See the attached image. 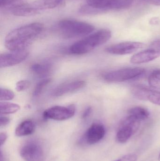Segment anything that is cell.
<instances>
[{
    "label": "cell",
    "mask_w": 160,
    "mask_h": 161,
    "mask_svg": "<svg viewBox=\"0 0 160 161\" xmlns=\"http://www.w3.org/2000/svg\"><path fill=\"white\" fill-rule=\"evenodd\" d=\"M44 25L40 23H32L16 28L9 32L5 39V45L11 52L26 49L43 32Z\"/></svg>",
    "instance_id": "cell-1"
},
{
    "label": "cell",
    "mask_w": 160,
    "mask_h": 161,
    "mask_svg": "<svg viewBox=\"0 0 160 161\" xmlns=\"http://www.w3.org/2000/svg\"><path fill=\"white\" fill-rule=\"evenodd\" d=\"M111 37V32L110 30L101 29L72 44L70 48V52L76 55L87 53L107 42Z\"/></svg>",
    "instance_id": "cell-2"
},
{
    "label": "cell",
    "mask_w": 160,
    "mask_h": 161,
    "mask_svg": "<svg viewBox=\"0 0 160 161\" xmlns=\"http://www.w3.org/2000/svg\"><path fill=\"white\" fill-rule=\"evenodd\" d=\"M134 0H86V4L80 8L82 14H97L111 9L130 7Z\"/></svg>",
    "instance_id": "cell-3"
},
{
    "label": "cell",
    "mask_w": 160,
    "mask_h": 161,
    "mask_svg": "<svg viewBox=\"0 0 160 161\" xmlns=\"http://www.w3.org/2000/svg\"><path fill=\"white\" fill-rule=\"evenodd\" d=\"M57 28L60 34L67 38L87 36L95 30V27L90 24L73 19L60 21Z\"/></svg>",
    "instance_id": "cell-4"
},
{
    "label": "cell",
    "mask_w": 160,
    "mask_h": 161,
    "mask_svg": "<svg viewBox=\"0 0 160 161\" xmlns=\"http://www.w3.org/2000/svg\"><path fill=\"white\" fill-rule=\"evenodd\" d=\"M139 119L128 115L120 123L116 134V140L120 143L126 142L139 130L141 125Z\"/></svg>",
    "instance_id": "cell-5"
},
{
    "label": "cell",
    "mask_w": 160,
    "mask_h": 161,
    "mask_svg": "<svg viewBox=\"0 0 160 161\" xmlns=\"http://www.w3.org/2000/svg\"><path fill=\"white\" fill-rule=\"evenodd\" d=\"M145 72L144 69L141 68L121 69L107 73L103 75V78L108 82H123L140 77Z\"/></svg>",
    "instance_id": "cell-6"
},
{
    "label": "cell",
    "mask_w": 160,
    "mask_h": 161,
    "mask_svg": "<svg viewBox=\"0 0 160 161\" xmlns=\"http://www.w3.org/2000/svg\"><path fill=\"white\" fill-rule=\"evenodd\" d=\"M131 92L138 99L148 101L160 106V88L139 84L132 86Z\"/></svg>",
    "instance_id": "cell-7"
},
{
    "label": "cell",
    "mask_w": 160,
    "mask_h": 161,
    "mask_svg": "<svg viewBox=\"0 0 160 161\" xmlns=\"http://www.w3.org/2000/svg\"><path fill=\"white\" fill-rule=\"evenodd\" d=\"M160 56V39L152 42L149 47L134 55L131 58V62L141 64L153 61Z\"/></svg>",
    "instance_id": "cell-8"
},
{
    "label": "cell",
    "mask_w": 160,
    "mask_h": 161,
    "mask_svg": "<svg viewBox=\"0 0 160 161\" xmlns=\"http://www.w3.org/2000/svg\"><path fill=\"white\" fill-rule=\"evenodd\" d=\"M75 112L76 107L73 104L67 107L54 106L45 110L43 113V116L45 119L64 121L73 117Z\"/></svg>",
    "instance_id": "cell-9"
},
{
    "label": "cell",
    "mask_w": 160,
    "mask_h": 161,
    "mask_svg": "<svg viewBox=\"0 0 160 161\" xmlns=\"http://www.w3.org/2000/svg\"><path fill=\"white\" fill-rule=\"evenodd\" d=\"M20 155L26 161H43L44 159V152L42 147L33 141L23 145L20 150Z\"/></svg>",
    "instance_id": "cell-10"
},
{
    "label": "cell",
    "mask_w": 160,
    "mask_h": 161,
    "mask_svg": "<svg viewBox=\"0 0 160 161\" xmlns=\"http://www.w3.org/2000/svg\"><path fill=\"white\" fill-rule=\"evenodd\" d=\"M145 44L136 42H125L113 44L105 49V52L111 54L123 55L132 53L142 49Z\"/></svg>",
    "instance_id": "cell-11"
},
{
    "label": "cell",
    "mask_w": 160,
    "mask_h": 161,
    "mask_svg": "<svg viewBox=\"0 0 160 161\" xmlns=\"http://www.w3.org/2000/svg\"><path fill=\"white\" fill-rule=\"evenodd\" d=\"M29 52L26 49L1 54L0 67L4 68L18 65L24 61L29 55Z\"/></svg>",
    "instance_id": "cell-12"
},
{
    "label": "cell",
    "mask_w": 160,
    "mask_h": 161,
    "mask_svg": "<svg viewBox=\"0 0 160 161\" xmlns=\"http://www.w3.org/2000/svg\"><path fill=\"white\" fill-rule=\"evenodd\" d=\"M105 134V129L103 125L99 123L92 124L84 135L83 140L89 145L95 144L101 141Z\"/></svg>",
    "instance_id": "cell-13"
},
{
    "label": "cell",
    "mask_w": 160,
    "mask_h": 161,
    "mask_svg": "<svg viewBox=\"0 0 160 161\" xmlns=\"http://www.w3.org/2000/svg\"><path fill=\"white\" fill-rule=\"evenodd\" d=\"M86 85L84 80H75L72 82L62 84L55 88L52 92V95L54 97L62 96L69 93L76 92Z\"/></svg>",
    "instance_id": "cell-14"
},
{
    "label": "cell",
    "mask_w": 160,
    "mask_h": 161,
    "mask_svg": "<svg viewBox=\"0 0 160 161\" xmlns=\"http://www.w3.org/2000/svg\"><path fill=\"white\" fill-rule=\"evenodd\" d=\"M64 0H35L30 4L31 8L39 13L40 10L52 9L64 4Z\"/></svg>",
    "instance_id": "cell-15"
},
{
    "label": "cell",
    "mask_w": 160,
    "mask_h": 161,
    "mask_svg": "<svg viewBox=\"0 0 160 161\" xmlns=\"http://www.w3.org/2000/svg\"><path fill=\"white\" fill-rule=\"evenodd\" d=\"M34 123L30 120H25L16 128L15 134L18 137H23L31 135L35 130Z\"/></svg>",
    "instance_id": "cell-16"
},
{
    "label": "cell",
    "mask_w": 160,
    "mask_h": 161,
    "mask_svg": "<svg viewBox=\"0 0 160 161\" xmlns=\"http://www.w3.org/2000/svg\"><path fill=\"white\" fill-rule=\"evenodd\" d=\"M12 14L16 16L27 17L38 14L31 8L30 4L24 3L11 9Z\"/></svg>",
    "instance_id": "cell-17"
},
{
    "label": "cell",
    "mask_w": 160,
    "mask_h": 161,
    "mask_svg": "<svg viewBox=\"0 0 160 161\" xmlns=\"http://www.w3.org/2000/svg\"><path fill=\"white\" fill-rule=\"evenodd\" d=\"M128 115L133 116L142 121L148 119L150 114L148 110L145 108L142 107H135L129 110Z\"/></svg>",
    "instance_id": "cell-18"
},
{
    "label": "cell",
    "mask_w": 160,
    "mask_h": 161,
    "mask_svg": "<svg viewBox=\"0 0 160 161\" xmlns=\"http://www.w3.org/2000/svg\"><path fill=\"white\" fill-rule=\"evenodd\" d=\"M51 66L47 64H34L31 67V70L38 76H44L48 75L51 71Z\"/></svg>",
    "instance_id": "cell-19"
},
{
    "label": "cell",
    "mask_w": 160,
    "mask_h": 161,
    "mask_svg": "<svg viewBox=\"0 0 160 161\" xmlns=\"http://www.w3.org/2000/svg\"><path fill=\"white\" fill-rule=\"evenodd\" d=\"M20 106L18 104L9 102H1L0 113L1 114H12L20 109Z\"/></svg>",
    "instance_id": "cell-20"
},
{
    "label": "cell",
    "mask_w": 160,
    "mask_h": 161,
    "mask_svg": "<svg viewBox=\"0 0 160 161\" xmlns=\"http://www.w3.org/2000/svg\"><path fill=\"white\" fill-rule=\"evenodd\" d=\"M149 86L160 88V69L154 71L148 78Z\"/></svg>",
    "instance_id": "cell-21"
},
{
    "label": "cell",
    "mask_w": 160,
    "mask_h": 161,
    "mask_svg": "<svg viewBox=\"0 0 160 161\" xmlns=\"http://www.w3.org/2000/svg\"><path fill=\"white\" fill-rule=\"evenodd\" d=\"M24 3L25 0H0V7L1 8H8L11 10Z\"/></svg>",
    "instance_id": "cell-22"
},
{
    "label": "cell",
    "mask_w": 160,
    "mask_h": 161,
    "mask_svg": "<svg viewBox=\"0 0 160 161\" xmlns=\"http://www.w3.org/2000/svg\"><path fill=\"white\" fill-rule=\"evenodd\" d=\"M52 79L50 78H46L43 79L37 83L33 91V96L34 97L39 95L42 92L45 87L50 83Z\"/></svg>",
    "instance_id": "cell-23"
},
{
    "label": "cell",
    "mask_w": 160,
    "mask_h": 161,
    "mask_svg": "<svg viewBox=\"0 0 160 161\" xmlns=\"http://www.w3.org/2000/svg\"><path fill=\"white\" fill-rule=\"evenodd\" d=\"M15 97V94L12 91L5 89L1 88V101H7L11 100Z\"/></svg>",
    "instance_id": "cell-24"
},
{
    "label": "cell",
    "mask_w": 160,
    "mask_h": 161,
    "mask_svg": "<svg viewBox=\"0 0 160 161\" xmlns=\"http://www.w3.org/2000/svg\"><path fill=\"white\" fill-rule=\"evenodd\" d=\"M30 85H31V82L29 80H20L16 83V89L17 92H22L28 89Z\"/></svg>",
    "instance_id": "cell-25"
},
{
    "label": "cell",
    "mask_w": 160,
    "mask_h": 161,
    "mask_svg": "<svg viewBox=\"0 0 160 161\" xmlns=\"http://www.w3.org/2000/svg\"><path fill=\"white\" fill-rule=\"evenodd\" d=\"M137 159V156L135 154H130L125 155L115 161H136Z\"/></svg>",
    "instance_id": "cell-26"
},
{
    "label": "cell",
    "mask_w": 160,
    "mask_h": 161,
    "mask_svg": "<svg viewBox=\"0 0 160 161\" xmlns=\"http://www.w3.org/2000/svg\"><path fill=\"white\" fill-rule=\"evenodd\" d=\"M10 120L8 117L1 115L0 117V126L1 127L7 125L9 124Z\"/></svg>",
    "instance_id": "cell-27"
},
{
    "label": "cell",
    "mask_w": 160,
    "mask_h": 161,
    "mask_svg": "<svg viewBox=\"0 0 160 161\" xmlns=\"http://www.w3.org/2000/svg\"><path fill=\"white\" fill-rule=\"evenodd\" d=\"M92 111V108L91 107H88L85 109V110L84 112L82 114V118L83 119H85L87 118L91 114Z\"/></svg>",
    "instance_id": "cell-28"
},
{
    "label": "cell",
    "mask_w": 160,
    "mask_h": 161,
    "mask_svg": "<svg viewBox=\"0 0 160 161\" xmlns=\"http://www.w3.org/2000/svg\"><path fill=\"white\" fill-rule=\"evenodd\" d=\"M7 139V135L5 132H1L0 134V143L1 146L2 147L5 142Z\"/></svg>",
    "instance_id": "cell-29"
},
{
    "label": "cell",
    "mask_w": 160,
    "mask_h": 161,
    "mask_svg": "<svg viewBox=\"0 0 160 161\" xmlns=\"http://www.w3.org/2000/svg\"><path fill=\"white\" fill-rule=\"evenodd\" d=\"M142 1L149 4L160 6V0H142Z\"/></svg>",
    "instance_id": "cell-30"
},
{
    "label": "cell",
    "mask_w": 160,
    "mask_h": 161,
    "mask_svg": "<svg viewBox=\"0 0 160 161\" xmlns=\"http://www.w3.org/2000/svg\"><path fill=\"white\" fill-rule=\"evenodd\" d=\"M149 22L152 25H157L160 22V19L159 18L155 17V18H153L151 19Z\"/></svg>",
    "instance_id": "cell-31"
},
{
    "label": "cell",
    "mask_w": 160,
    "mask_h": 161,
    "mask_svg": "<svg viewBox=\"0 0 160 161\" xmlns=\"http://www.w3.org/2000/svg\"><path fill=\"white\" fill-rule=\"evenodd\" d=\"M158 160L159 161H160V153L159 154V155Z\"/></svg>",
    "instance_id": "cell-32"
}]
</instances>
